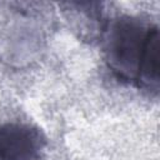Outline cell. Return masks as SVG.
<instances>
[{
	"mask_svg": "<svg viewBox=\"0 0 160 160\" xmlns=\"http://www.w3.org/2000/svg\"><path fill=\"white\" fill-rule=\"evenodd\" d=\"M154 26L132 15L118 16L105 26L102 34L105 60L120 80L138 84L148 38Z\"/></svg>",
	"mask_w": 160,
	"mask_h": 160,
	"instance_id": "cell-1",
	"label": "cell"
},
{
	"mask_svg": "<svg viewBox=\"0 0 160 160\" xmlns=\"http://www.w3.org/2000/svg\"><path fill=\"white\" fill-rule=\"evenodd\" d=\"M44 146L38 128L18 121L0 124V160H40Z\"/></svg>",
	"mask_w": 160,
	"mask_h": 160,
	"instance_id": "cell-2",
	"label": "cell"
},
{
	"mask_svg": "<svg viewBox=\"0 0 160 160\" xmlns=\"http://www.w3.org/2000/svg\"><path fill=\"white\" fill-rule=\"evenodd\" d=\"M160 84V35L155 25L149 34L145 52L140 65L138 85L158 92Z\"/></svg>",
	"mask_w": 160,
	"mask_h": 160,
	"instance_id": "cell-3",
	"label": "cell"
}]
</instances>
